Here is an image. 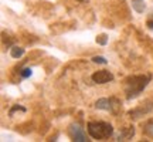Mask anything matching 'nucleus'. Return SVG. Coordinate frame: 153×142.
Wrapping results in <instances>:
<instances>
[{
    "instance_id": "13",
    "label": "nucleus",
    "mask_w": 153,
    "mask_h": 142,
    "mask_svg": "<svg viewBox=\"0 0 153 142\" xmlns=\"http://www.w3.org/2000/svg\"><path fill=\"white\" fill-rule=\"evenodd\" d=\"M146 26H148L149 28H153V20H148V23H146Z\"/></svg>"
},
{
    "instance_id": "6",
    "label": "nucleus",
    "mask_w": 153,
    "mask_h": 142,
    "mask_svg": "<svg viewBox=\"0 0 153 142\" xmlns=\"http://www.w3.org/2000/svg\"><path fill=\"white\" fill-rule=\"evenodd\" d=\"M133 134H135V128L133 126H128L125 128L122 134H119V137H118V141H129L132 137H133Z\"/></svg>"
},
{
    "instance_id": "14",
    "label": "nucleus",
    "mask_w": 153,
    "mask_h": 142,
    "mask_svg": "<svg viewBox=\"0 0 153 142\" xmlns=\"http://www.w3.org/2000/svg\"><path fill=\"white\" fill-rule=\"evenodd\" d=\"M79 1H84V0H79Z\"/></svg>"
},
{
    "instance_id": "7",
    "label": "nucleus",
    "mask_w": 153,
    "mask_h": 142,
    "mask_svg": "<svg viewBox=\"0 0 153 142\" xmlns=\"http://www.w3.org/2000/svg\"><path fill=\"white\" fill-rule=\"evenodd\" d=\"M132 7L137 13H143V10L146 9V4H145L143 0H132Z\"/></svg>"
},
{
    "instance_id": "12",
    "label": "nucleus",
    "mask_w": 153,
    "mask_h": 142,
    "mask_svg": "<svg viewBox=\"0 0 153 142\" xmlns=\"http://www.w3.org/2000/svg\"><path fill=\"white\" fill-rule=\"evenodd\" d=\"M19 109H22V111H24V112H26V108H24V107H22V105H14V107L9 111V114L13 115V114H14V111H19Z\"/></svg>"
},
{
    "instance_id": "3",
    "label": "nucleus",
    "mask_w": 153,
    "mask_h": 142,
    "mask_svg": "<svg viewBox=\"0 0 153 142\" xmlns=\"http://www.w3.org/2000/svg\"><path fill=\"white\" fill-rule=\"evenodd\" d=\"M114 80V75L108 70H99L92 74V81L97 84H106Z\"/></svg>"
},
{
    "instance_id": "8",
    "label": "nucleus",
    "mask_w": 153,
    "mask_h": 142,
    "mask_svg": "<svg viewBox=\"0 0 153 142\" xmlns=\"http://www.w3.org/2000/svg\"><path fill=\"white\" fill-rule=\"evenodd\" d=\"M23 54H24V49L19 47V46H13L10 49V55L13 58H20Z\"/></svg>"
},
{
    "instance_id": "5",
    "label": "nucleus",
    "mask_w": 153,
    "mask_h": 142,
    "mask_svg": "<svg viewBox=\"0 0 153 142\" xmlns=\"http://www.w3.org/2000/svg\"><path fill=\"white\" fill-rule=\"evenodd\" d=\"M112 101L114 99H108V98H101L95 102V107L98 109H105V111H112L114 109V105H112Z\"/></svg>"
},
{
    "instance_id": "4",
    "label": "nucleus",
    "mask_w": 153,
    "mask_h": 142,
    "mask_svg": "<svg viewBox=\"0 0 153 142\" xmlns=\"http://www.w3.org/2000/svg\"><path fill=\"white\" fill-rule=\"evenodd\" d=\"M70 134H71V137L74 141L76 142H85L87 141V137H85V134L82 131V128L78 124H72L71 128H70Z\"/></svg>"
},
{
    "instance_id": "2",
    "label": "nucleus",
    "mask_w": 153,
    "mask_h": 142,
    "mask_svg": "<svg viewBox=\"0 0 153 142\" xmlns=\"http://www.w3.org/2000/svg\"><path fill=\"white\" fill-rule=\"evenodd\" d=\"M88 134L94 139H104L109 138L114 132V126L108 122H88Z\"/></svg>"
},
{
    "instance_id": "10",
    "label": "nucleus",
    "mask_w": 153,
    "mask_h": 142,
    "mask_svg": "<svg viewBox=\"0 0 153 142\" xmlns=\"http://www.w3.org/2000/svg\"><path fill=\"white\" fill-rule=\"evenodd\" d=\"M94 63H98V64H108V60L105 58V57H102V55H95L92 58Z\"/></svg>"
},
{
    "instance_id": "11",
    "label": "nucleus",
    "mask_w": 153,
    "mask_h": 142,
    "mask_svg": "<svg viewBox=\"0 0 153 142\" xmlns=\"http://www.w3.org/2000/svg\"><path fill=\"white\" fill-rule=\"evenodd\" d=\"M31 74H33V70H31V68H23V70L20 71V75H22L23 78H28V77H31Z\"/></svg>"
},
{
    "instance_id": "9",
    "label": "nucleus",
    "mask_w": 153,
    "mask_h": 142,
    "mask_svg": "<svg viewBox=\"0 0 153 142\" xmlns=\"http://www.w3.org/2000/svg\"><path fill=\"white\" fill-rule=\"evenodd\" d=\"M95 41L98 44H101V46H106V43H108V36H106V34H99L98 37L95 38Z\"/></svg>"
},
{
    "instance_id": "1",
    "label": "nucleus",
    "mask_w": 153,
    "mask_h": 142,
    "mask_svg": "<svg viewBox=\"0 0 153 142\" xmlns=\"http://www.w3.org/2000/svg\"><path fill=\"white\" fill-rule=\"evenodd\" d=\"M150 81V75H135V77H129L125 81V93H126V98L132 99L136 98L139 94L142 93L145 87L149 84Z\"/></svg>"
}]
</instances>
